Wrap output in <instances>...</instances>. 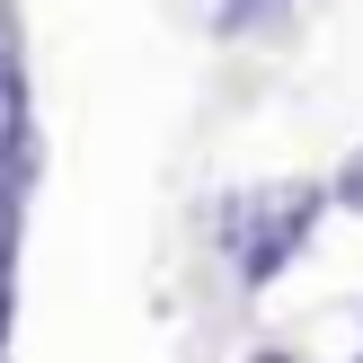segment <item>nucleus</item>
<instances>
[{
  "label": "nucleus",
  "instance_id": "obj_6",
  "mask_svg": "<svg viewBox=\"0 0 363 363\" xmlns=\"http://www.w3.org/2000/svg\"><path fill=\"white\" fill-rule=\"evenodd\" d=\"M354 363H363V354H354Z\"/></svg>",
  "mask_w": 363,
  "mask_h": 363
},
{
  "label": "nucleus",
  "instance_id": "obj_3",
  "mask_svg": "<svg viewBox=\"0 0 363 363\" xmlns=\"http://www.w3.org/2000/svg\"><path fill=\"white\" fill-rule=\"evenodd\" d=\"M328 195H337V204H346V213H363V151H354V160H337Z\"/></svg>",
  "mask_w": 363,
  "mask_h": 363
},
{
  "label": "nucleus",
  "instance_id": "obj_5",
  "mask_svg": "<svg viewBox=\"0 0 363 363\" xmlns=\"http://www.w3.org/2000/svg\"><path fill=\"white\" fill-rule=\"evenodd\" d=\"M248 363H284V354H248Z\"/></svg>",
  "mask_w": 363,
  "mask_h": 363
},
{
  "label": "nucleus",
  "instance_id": "obj_2",
  "mask_svg": "<svg viewBox=\"0 0 363 363\" xmlns=\"http://www.w3.org/2000/svg\"><path fill=\"white\" fill-rule=\"evenodd\" d=\"M35 169V124H27V71H18V35L0 18V186H27Z\"/></svg>",
  "mask_w": 363,
  "mask_h": 363
},
{
  "label": "nucleus",
  "instance_id": "obj_4",
  "mask_svg": "<svg viewBox=\"0 0 363 363\" xmlns=\"http://www.w3.org/2000/svg\"><path fill=\"white\" fill-rule=\"evenodd\" d=\"M257 9H275V0H222V27H248Z\"/></svg>",
  "mask_w": 363,
  "mask_h": 363
},
{
  "label": "nucleus",
  "instance_id": "obj_1",
  "mask_svg": "<svg viewBox=\"0 0 363 363\" xmlns=\"http://www.w3.org/2000/svg\"><path fill=\"white\" fill-rule=\"evenodd\" d=\"M319 213H328V186H319V177H275V186H257V195H240V204H230L222 248H230V266H240L248 293H266V284H275L284 266L311 248Z\"/></svg>",
  "mask_w": 363,
  "mask_h": 363
}]
</instances>
